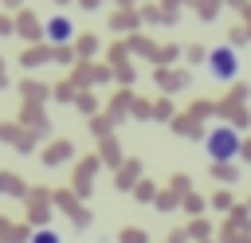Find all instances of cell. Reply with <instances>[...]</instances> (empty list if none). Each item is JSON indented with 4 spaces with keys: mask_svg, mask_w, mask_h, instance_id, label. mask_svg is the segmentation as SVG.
Listing matches in <instances>:
<instances>
[{
    "mask_svg": "<svg viewBox=\"0 0 251 243\" xmlns=\"http://www.w3.org/2000/svg\"><path fill=\"white\" fill-rule=\"evenodd\" d=\"M208 63H212V74H216V78H231V74H235V67H239L231 47H224V51H212V55H208Z\"/></svg>",
    "mask_w": 251,
    "mask_h": 243,
    "instance_id": "2",
    "label": "cell"
},
{
    "mask_svg": "<svg viewBox=\"0 0 251 243\" xmlns=\"http://www.w3.org/2000/svg\"><path fill=\"white\" fill-rule=\"evenodd\" d=\"M47 35H51V39H59V43H63V39H67V35H71V24H67V20H51V24H47Z\"/></svg>",
    "mask_w": 251,
    "mask_h": 243,
    "instance_id": "3",
    "label": "cell"
},
{
    "mask_svg": "<svg viewBox=\"0 0 251 243\" xmlns=\"http://www.w3.org/2000/svg\"><path fill=\"white\" fill-rule=\"evenodd\" d=\"M31 243H59V239H55V231H39Z\"/></svg>",
    "mask_w": 251,
    "mask_h": 243,
    "instance_id": "4",
    "label": "cell"
},
{
    "mask_svg": "<svg viewBox=\"0 0 251 243\" xmlns=\"http://www.w3.org/2000/svg\"><path fill=\"white\" fill-rule=\"evenodd\" d=\"M204 149H208V157H212L216 165H224V161H231V157L239 153V133H235V129H227V125H220V129H212V133H208Z\"/></svg>",
    "mask_w": 251,
    "mask_h": 243,
    "instance_id": "1",
    "label": "cell"
}]
</instances>
